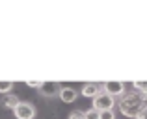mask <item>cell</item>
Masks as SVG:
<instances>
[{
	"label": "cell",
	"instance_id": "obj_1",
	"mask_svg": "<svg viewBox=\"0 0 147 119\" xmlns=\"http://www.w3.org/2000/svg\"><path fill=\"white\" fill-rule=\"evenodd\" d=\"M144 99H147V93H142V91L130 93L129 97H125L119 102V108H121V112L125 114L127 117H138V114L145 108Z\"/></svg>",
	"mask_w": 147,
	"mask_h": 119
},
{
	"label": "cell",
	"instance_id": "obj_2",
	"mask_svg": "<svg viewBox=\"0 0 147 119\" xmlns=\"http://www.w3.org/2000/svg\"><path fill=\"white\" fill-rule=\"evenodd\" d=\"M17 119H34L36 117V106L32 102H19L13 110Z\"/></svg>",
	"mask_w": 147,
	"mask_h": 119
},
{
	"label": "cell",
	"instance_id": "obj_3",
	"mask_svg": "<svg viewBox=\"0 0 147 119\" xmlns=\"http://www.w3.org/2000/svg\"><path fill=\"white\" fill-rule=\"evenodd\" d=\"M114 106V97H110L108 93H99L97 97L93 99V108L102 112V110H112Z\"/></svg>",
	"mask_w": 147,
	"mask_h": 119
},
{
	"label": "cell",
	"instance_id": "obj_4",
	"mask_svg": "<svg viewBox=\"0 0 147 119\" xmlns=\"http://www.w3.org/2000/svg\"><path fill=\"white\" fill-rule=\"evenodd\" d=\"M102 87H104V93H108L110 97H117V95H121L125 91V86L119 80H108Z\"/></svg>",
	"mask_w": 147,
	"mask_h": 119
},
{
	"label": "cell",
	"instance_id": "obj_5",
	"mask_svg": "<svg viewBox=\"0 0 147 119\" xmlns=\"http://www.w3.org/2000/svg\"><path fill=\"white\" fill-rule=\"evenodd\" d=\"M60 84L58 82H43V86L39 87L41 95H45V97H54V95L60 93Z\"/></svg>",
	"mask_w": 147,
	"mask_h": 119
},
{
	"label": "cell",
	"instance_id": "obj_6",
	"mask_svg": "<svg viewBox=\"0 0 147 119\" xmlns=\"http://www.w3.org/2000/svg\"><path fill=\"white\" fill-rule=\"evenodd\" d=\"M58 95H60V99L63 102H75L76 101V91L73 87H61Z\"/></svg>",
	"mask_w": 147,
	"mask_h": 119
},
{
	"label": "cell",
	"instance_id": "obj_7",
	"mask_svg": "<svg viewBox=\"0 0 147 119\" xmlns=\"http://www.w3.org/2000/svg\"><path fill=\"white\" fill-rule=\"evenodd\" d=\"M99 91H100V87L97 86V84H86V86L82 87V95L84 97H97L99 95Z\"/></svg>",
	"mask_w": 147,
	"mask_h": 119
},
{
	"label": "cell",
	"instance_id": "obj_8",
	"mask_svg": "<svg viewBox=\"0 0 147 119\" xmlns=\"http://www.w3.org/2000/svg\"><path fill=\"white\" fill-rule=\"evenodd\" d=\"M19 102H21V101H19L15 95H11V93L4 95V99H2V106H4V108H11V110H15V106H17Z\"/></svg>",
	"mask_w": 147,
	"mask_h": 119
},
{
	"label": "cell",
	"instance_id": "obj_9",
	"mask_svg": "<svg viewBox=\"0 0 147 119\" xmlns=\"http://www.w3.org/2000/svg\"><path fill=\"white\" fill-rule=\"evenodd\" d=\"M11 89H13V82L11 80H0V93L7 95Z\"/></svg>",
	"mask_w": 147,
	"mask_h": 119
},
{
	"label": "cell",
	"instance_id": "obj_10",
	"mask_svg": "<svg viewBox=\"0 0 147 119\" xmlns=\"http://www.w3.org/2000/svg\"><path fill=\"white\" fill-rule=\"evenodd\" d=\"M99 119H115L114 110H102V112H99Z\"/></svg>",
	"mask_w": 147,
	"mask_h": 119
},
{
	"label": "cell",
	"instance_id": "obj_11",
	"mask_svg": "<svg viewBox=\"0 0 147 119\" xmlns=\"http://www.w3.org/2000/svg\"><path fill=\"white\" fill-rule=\"evenodd\" d=\"M84 117L86 119H99V110H95V108L88 110V112H84Z\"/></svg>",
	"mask_w": 147,
	"mask_h": 119
},
{
	"label": "cell",
	"instance_id": "obj_12",
	"mask_svg": "<svg viewBox=\"0 0 147 119\" xmlns=\"http://www.w3.org/2000/svg\"><path fill=\"white\" fill-rule=\"evenodd\" d=\"M134 87H136L138 91H142V93H147V82H134Z\"/></svg>",
	"mask_w": 147,
	"mask_h": 119
},
{
	"label": "cell",
	"instance_id": "obj_13",
	"mask_svg": "<svg viewBox=\"0 0 147 119\" xmlns=\"http://www.w3.org/2000/svg\"><path fill=\"white\" fill-rule=\"evenodd\" d=\"M26 84H28L30 87H37V89H39V87L43 86V82H39V80H28Z\"/></svg>",
	"mask_w": 147,
	"mask_h": 119
},
{
	"label": "cell",
	"instance_id": "obj_14",
	"mask_svg": "<svg viewBox=\"0 0 147 119\" xmlns=\"http://www.w3.org/2000/svg\"><path fill=\"white\" fill-rule=\"evenodd\" d=\"M69 119H86V117H84V112H78V110H76V112H73L71 116H69Z\"/></svg>",
	"mask_w": 147,
	"mask_h": 119
},
{
	"label": "cell",
	"instance_id": "obj_15",
	"mask_svg": "<svg viewBox=\"0 0 147 119\" xmlns=\"http://www.w3.org/2000/svg\"><path fill=\"white\" fill-rule=\"evenodd\" d=\"M138 119H147V106H145L144 110H142L140 114H138Z\"/></svg>",
	"mask_w": 147,
	"mask_h": 119
}]
</instances>
